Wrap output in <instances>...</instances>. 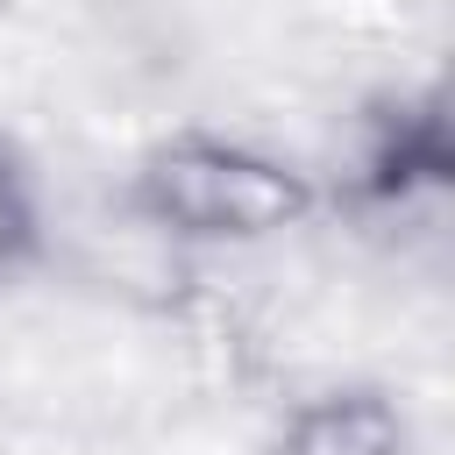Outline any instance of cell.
Wrapping results in <instances>:
<instances>
[{
  "mask_svg": "<svg viewBox=\"0 0 455 455\" xmlns=\"http://www.w3.org/2000/svg\"><path fill=\"white\" fill-rule=\"evenodd\" d=\"M135 213L185 242H263L313 213V178L228 135H171L135 171Z\"/></svg>",
  "mask_w": 455,
  "mask_h": 455,
  "instance_id": "6da1fadb",
  "label": "cell"
},
{
  "mask_svg": "<svg viewBox=\"0 0 455 455\" xmlns=\"http://www.w3.org/2000/svg\"><path fill=\"white\" fill-rule=\"evenodd\" d=\"M270 455H405V412L384 391H363V384L320 391L277 427Z\"/></svg>",
  "mask_w": 455,
  "mask_h": 455,
  "instance_id": "7a4b0ae2",
  "label": "cell"
},
{
  "mask_svg": "<svg viewBox=\"0 0 455 455\" xmlns=\"http://www.w3.org/2000/svg\"><path fill=\"white\" fill-rule=\"evenodd\" d=\"M448 178V121L434 100H405L377 121L363 149V192L370 199H412Z\"/></svg>",
  "mask_w": 455,
  "mask_h": 455,
  "instance_id": "3957f363",
  "label": "cell"
},
{
  "mask_svg": "<svg viewBox=\"0 0 455 455\" xmlns=\"http://www.w3.org/2000/svg\"><path fill=\"white\" fill-rule=\"evenodd\" d=\"M28 242H36V199H28L21 164L0 149V270H7V263H21V256H28Z\"/></svg>",
  "mask_w": 455,
  "mask_h": 455,
  "instance_id": "277c9868",
  "label": "cell"
}]
</instances>
